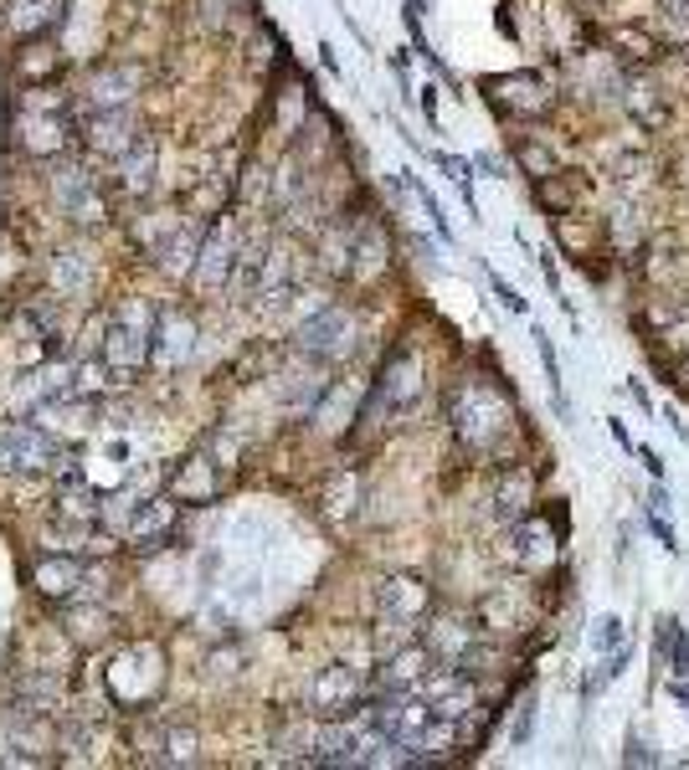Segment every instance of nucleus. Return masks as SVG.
<instances>
[{
	"label": "nucleus",
	"mask_w": 689,
	"mask_h": 770,
	"mask_svg": "<svg viewBox=\"0 0 689 770\" xmlns=\"http://www.w3.org/2000/svg\"><path fill=\"white\" fill-rule=\"evenodd\" d=\"M453 427H458V437L468 442V452L499 458V452H505V437H510V427H515L510 400L499 396L495 385L464 381V391L453 400Z\"/></svg>",
	"instance_id": "1"
},
{
	"label": "nucleus",
	"mask_w": 689,
	"mask_h": 770,
	"mask_svg": "<svg viewBox=\"0 0 689 770\" xmlns=\"http://www.w3.org/2000/svg\"><path fill=\"white\" fill-rule=\"evenodd\" d=\"M422 391H427V371H422V360L412 344H396L386 355V365H381V375H375L371 396H365V406H360L356 421H375V416H412L417 411Z\"/></svg>",
	"instance_id": "2"
},
{
	"label": "nucleus",
	"mask_w": 689,
	"mask_h": 770,
	"mask_svg": "<svg viewBox=\"0 0 689 770\" xmlns=\"http://www.w3.org/2000/svg\"><path fill=\"white\" fill-rule=\"evenodd\" d=\"M73 114H67V98H26V104L11 114V139L36 160H57L62 149L73 145Z\"/></svg>",
	"instance_id": "3"
},
{
	"label": "nucleus",
	"mask_w": 689,
	"mask_h": 770,
	"mask_svg": "<svg viewBox=\"0 0 689 770\" xmlns=\"http://www.w3.org/2000/svg\"><path fill=\"white\" fill-rule=\"evenodd\" d=\"M0 473H73V447H62L42 427L6 421L0 427Z\"/></svg>",
	"instance_id": "4"
},
{
	"label": "nucleus",
	"mask_w": 689,
	"mask_h": 770,
	"mask_svg": "<svg viewBox=\"0 0 689 770\" xmlns=\"http://www.w3.org/2000/svg\"><path fill=\"white\" fill-rule=\"evenodd\" d=\"M150 329H155V313L145 303H129L119 319H108L104 329V344H98V355L114 375H139L150 365Z\"/></svg>",
	"instance_id": "5"
},
{
	"label": "nucleus",
	"mask_w": 689,
	"mask_h": 770,
	"mask_svg": "<svg viewBox=\"0 0 689 770\" xmlns=\"http://www.w3.org/2000/svg\"><path fill=\"white\" fill-rule=\"evenodd\" d=\"M484 98L505 114V119H540V114H551L555 104V88L545 73H495V77H479Z\"/></svg>",
	"instance_id": "6"
},
{
	"label": "nucleus",
	"mask_w": 689,
	"mask_h": 770,
	"mask_svg": "<svg viewBox=\"0 0 689 770\" xmlns=\"http://www.w3.org/2000/svg\"><path fill=\"white\" fill-rule=\"evenodd\" d=\"M356 313L340 309V303H330V309L309 313L299 324V334H294V344H299L309 360H325V365H335V360H350L356 355Z\"/></svg>",
	"instance_id": "7"
},
{
	"label": "nucleus",
	"mask_w": 689,
	"mask_h": 770,
	"mask_svg": "<svg viewBox=\"0 0 689 770\" xmlns=\"http://www.w3.org/2000/svg\"><path fill=\"white\" fill-rule=\"evenodd\" d=\"M242 253V232L232 216H216V222L201 232V247H195V263H191V278L195 288H226L232 267H237Z\"/></svg>",
	"instance_id": "8"
},
{
	"label": "nucleus",
	"mask_w": 689,
	"mask_h": 770,
	"mask_svg": "<svg viewBox=\"0 0 689 770\" xmlns=\"http://www.w3.org/2000/svg\"><path fill=\"white\" fill-rule=\"evenodd\" d=\"M52 195H57L62 216L77 226H98L108 216V195L98 191V175L83 170V164H62L57 175H52Z\"/></svg>",
	"instance_id": "9"
},
{
	"label": "nucleus",
	"mask_w": 689,
	"mask_h": 770,
	"mask_svg": "<svg viewBox=\"0 0 689 770\" xmlns=\"http://www.w3.org/2000/svg\"><path fill=\"white\" fill-rule=\"evenodd\" d=\"M360 704H365V683L356 667H325L309 688V709L319 719H350V714H360Z\"/></svg>",
	"instance_id": "10"
},
{
	"label": "nucleus",
	"mask_w": 689,
	"mask_h": 770,
	"mask_svg": "<svg viewBox=\"0 0 689 770\" xmlns=\"http://www.w3.org/2000/svg\"><path fill=\"white\" fill-rule=\"evenodd\" d=\"M195 355V319L180 309L155 313V329H150V365L160 371H176L186 360Z\"/></svg>",
	"instance_id": "11"
},
{
	"label": "nucleus",
	"mask_w": 689,
	"mask_h": 770,
	"mask_svg": "<svg viewBox=\"0 0 689 770\" xmlns=\"http://www.w3.org/2000/svg\"><path fill=\"white\" fill-rule=\"evenodd\" d=\"M135 114H129V104L119 108H88V119H83V139H88L93 154H104V160H119L124 149L135 145Z\"/></svg>",
	"instance_id": "12"
},
{
	"label": "nucleus",
	"mask_w": 689,
	"mask_h": 770,
	"mask_svg": "<svg viewBox=\"0 0 689 770\" xmlns=\"http://www.w3.org/2000/svg\"><path fill=\"white\" fill-rule=\"evenodd\" d=\"M176 518H180V504L170 499V493H160V499L135 504V514H129L124 534H129V545H135L139 555H150V549H160L170 534H176Z\"/></svg>",
	"instance_id": "13"
},
{
	"label": "nucleus",
	"mask_w": 689,
	"mask_h": 770,
	"mask_svg": "<svg viewBox=\"0 0 689 770\" xmlns=\"http://www.w3.org/2000/svg\"><path fill=\"white\" fill-rule=\"evenodd\" d=\"M166 493L176 499V504H211V499L222 493V468H216L206 452H191V458L170 473Z\"/></svg>",
	"instance_id": "14"
},
{
	"label": "nucleus",
	"mask_w": 689,
	"mask_h": 770,
	"mask_svg": "<svg viewBox=\"0 0 689 770\" xmlns=\"http://www.w3.org/2000/svg\"><path fill=\"white\" fill-rule=\"evenodd\" d=\"M375 601H381V617H386L391 627H412V622H422V617H427V607H433V591H427L422 580H412V576H391V580H381Z\"/></svg>",
	"instance_id": "15"
},
{
	"label": "nucleus",
	"mask_w": 689,
	"mask_h": 770,
	"mask_svg": "<svg viewBox=\"0 0 689 770\" xmlns=\"http://www.w3.org/2000/svg\"><path fill=\"white\" fill-rule=\"evenodd\" d=\"M386 263H391V247H386V237H381L375 222L356 226V237H344V278L371 282L386 272Z\"/></svg>",
	"instance_id": "16"
},
{
	"label": "nucleus",
	"mask_w": 689,
	"mask_h": 770,
	"mask_svg": "<svg viewBox=\"0 0 689 770\" xmlns=\"http://www.w3.org/2000/svg\"><path fill=\"white\" fill-rule=\"evenodd\" d=\"M83 576H88V560H77V555H42L31 570L42 601H73L83 591Z\"/></svg>",
	"instance_id": "17"
},
{
	"label": "nucleus",
	"mask_w": 689,
	"mask_h": 770,
	"mask_svg": "<svg viewBox=\"0 0 689 770\" xmlns=\"http://www.w3.org/2000/svg\"><path fill=\"white\" fill-rule=\"evenodd\" d=\"M510 560L520 570H545L555 560V534L545 518H515L510 524Z\"/></svg>",
	"instance_id": "18"
},
{
	"label": "nucleus",
	"mask_w": 689,
	"mask_h": 770,
	"mask_svg": "<svg viewBox=\"0 0 689 770\" xmlns=\"http://www.w3.org/2000/svg\"><path fill=\"white\" fill-rule=\"evenodd\" d=\"M623 104H628V114L644 124V129H669V119H675V114H669V93L648 77V67L623 77Z\"/></svg>",
	"instance_id": "19"
},
{
	"label": "nucleus",
	"mask_w": 689,
	"mask_h": 770,
	"mask_svg": "<svg viewBox=\"0 0 689 770\" xmlns=\"http://www.w3.org/2000/svg\"><path fill=\"white\" fill-rule=\"evenodd\" d=\"M437 667V657L427 652V642H406V648H396L381 663V688H391V694H406V688H417L427 673Z\"/></svg>",
	"instance_id": "20"
},
{
	"label": "nucleus",
	"mask_w": 689,
	"mask_h": 770,
	"mask_svg": "<svg viewBox=\"0 0 689 770\" xmlns=\"http://www.w3.org/2000/svg\"><path fill=\"white\" fill-rule=\"evenodd\" d=\"M129 201H145L155 191V139L150 133H135V145L119 154V180H114Z\"/></svg>",
	"instance_id": "21"
},
{
	"label": "nucleus",
	"mask_w": 689,
	"mask_h": 770,
	"mask_svg": "<svg viewBox=\"0 0 689 770\" xmlns=\"http://www.w3.org/2000/svg\"><path fill=\"white\" fill-rule=\"evenodd\" d=\"M586 191H592L586 170H551V175L536 180V201H540V211H551V216L576 211L586 201Z\"/></svg>",
	"instance_id": "22"
},
{
	"label": "nucleus",
	"mask_w": 689,
	"mask_h": 770,
	"mask_svg": "<svg viewBox=\"0 0 689 770\" xmlns=\"http://www.w3.org/2000/svg\"><path fill=\"white\" fill-rule=\"evenodd\" d=\"M607 46H613L617 67H633V73H644V67H659L664 62V42L644 26H617L613 36H607Z\"/></svg>",
	"instance_id": "23"
},
{
	"label": "nucleus",
	"mask_w": 689,
	"mask_h": 770,
	"mask_svg": "<svg viewBox=\"0 0 689 770\" xmlns=\"http://www.w3.org/2000/svg\"><path fill=\"white\" fill-rule=\"evenodd\" d=\"M135 93H139V67H104V73L88 77L83 104L88 108H119V104H129Z\"/></svg>",
	"instance_id": "24"
},
{
	"label": "nucleus",
	"mask_w": 689,
	"mask_h": 770,
	"mask_svg": "<svg viewBox=\"0 0 689 770\" xmlns=\"http://www.w3.org/2000/svg\"><path fill=\"white\" fill-rule=\"evenodd\" d=\"M62 11H67V0H11L6 6V26L15 36H42V31H52L62 21Z\"/></svg>",
	"instance_id": "25"
},
{
	"label": "nucleus",
	"mask_w": 689,
	"mask_h": 770,
	"mask_svg": "<svg viewBox=\"0 0 689 770\" xmlns=\"http://www.w3.org/2000/svg\"><path fill=\"white\" fill-rule=\"evenodd\" d=\"M98 493L83 483V473H62V489H57V518L62 524H98Z\"/></svg>",
	"instance_id": "26"
},
{
	"label": "nucleus",
	"mask_w": 689,
	"mask_h": 770,
	"mask_svg": "<svg viewBox=\"0 0 689 770\" xmlns=\"http://www.w3.org/2000/svg\"><path fill=\"white\" fill-rule=\"evenodd\" d=\"M479 648V632L468 622H437L433 632H427V652H433L443 667H464V657Z\"/></svg>",
	"instance_id": "27"
},
{
	"label": "nucleus",
	"mask_w": 689,
	"mask_h": 770,
	"mask_svg": "<svg viewBox=\"0 0 689 770\" xmlns=\"http://www.w3.org/2000/svg\"><path fill=\"white\" fill-rule=\"evenodd\" d=\"M15 709L21 714H57L62 683L52 678V673H26V678H15Z\"/></svg>",
	"instance_id": "28"
},
{
	"label": "nucleus",
	"mask_w": 689,
	"mask_h": 770,
	"mask_svg": "<svg viewBox=\"0 0 689 770\" xmlns=\"http://www.w3.org/2000/svg\"><path fill=\"white\" fill-rule=\"evenodd\" d=\"M530 499H536V473H530L524 462H510V478H505V483L495 489V509L515 524V518L530 509Z\"/></svg>",
	"instance_id": "29"
},
{
	"label": "nucleus",
	"mask_w": 689,
	"mask_h": 770,
	"mask_svg": "<svg viewBox=\"0 0 689 770\" xmlns=\"http://www.w3.org/2000/svg\"><path fill=\"white\" fill-rule=\"evenodd\" d=\"M62 57H57V46L52 42H36V36H26V46L15 52V77L26 83V88H36L42 77H57Z\"/></svg>",
	"instance_id": "30"
},
{
	"label": "nucleus",
	"mask_w": 689,
	"mask_h": 770,
	"mask_svg": "<svg viewBox=\"0 0 689 770\" xmlns=\"http://www.w3.org/2000/svg\"><path fill=\"white\" fill-rule=\"evenodd\" d=\"M551 237L555 247L566 257H592V216H576V211H561V216H551Z\"/></svg>",
	"instance_id": "31"
},
{
	"label": "nucleus",
	"mask_w": 689,
	"mask_h": 770,
	"mask_svg": "<svg viewBox=\"0 0 689 770\" xmlns=\"http://www.w3.org/2000/svg\"><path fill=\"white\" fill-rule=\"evenodd\" d=\"M659 663L675 673V678H689V638L679 617H659Z\"/></svg>",
	"instance_id": "32"
},
{
	"label": "nucleus",
	"mask_w": 689,
	"mask_h": 770,
	"mask_svg": "<svg viewBox=\"0 0 689 770\" xmlns=\"http://www.w3.org/2000/svg\"><path fill=\"white\" fill-rule=\"evenodd\" d=\"M195 750H201V740H195L191 725H166L160 729V756L166 766H195Z\"/></svg>",
	"instance_id": "33"
},
{
	"label": "nucleus",
	"mask_w": 689,
	"mask_h": 770,
	"mask_svg": "<svg viewBox=\"0 0 689 770\" xmlns=\"http://www.w3.org/2000/svg\"><path fill=\"white\" fill-rule=\"evenodd\" d=\"M510 160L520 164L530 180H540V175H551V170H555L551 145H540V139H515V145H510Z\"/></svg>",
	"instance_id": "34"
},
{
	"label": "nucleus",
	"mask_w": 689,
	"mask_h": 770,
	"mask_svg": "<svg viewBox=\"0 0 689 770\" xmlns=\"http://www.w3.org/2000/svg\"><path fill=\"white\" fill-rule=\"evenodd\" d=\"M83 282H88V263L77 253H57V263H52V288L57 293H83Z\"/></svg>",
	"instance_id": "35"
},
{
	"label": "nucleus",
	"mask_w": 689,
	"mask_h": 770,
	"mask_svg": "<svg viewBox=\"0 0 689 770\" xmlns=\"http://www.w3.org/2000/svg\"><path fill=\"white\" fill-rule=\"evenodd\" d=\"M201 452H206V458L226 473V468H237V458H242V437H237V431H226V427H222V431H211Z\"/></svg>",
	"instance_id": "36"
},
{
	"label": "nucleus",
	"mask_w": 689,
	"mask_h": 770,
	"mask_svg": "<svg viewBox=\"0 0 689 770\" xmlns=\"http://www.w3.org/2000/svg\"><path fill=\"white\" fill-rule=\"evenodd\" d=\"M613 242L623 247V253H628V247H638V242H644V211H638V206H617Z\"/></svg>",
	"instance_id": "37"
},
{
	"label": "nucleus",
	"mask_w": 689,
	"mask_h": 770,
	"mask_svg": "<svg viewBox=\"0 0 689 770\" xmlns=\"http://www.w3.org/2000/svg\"><path fill=\"white\" fill-rule=\"evenodd\" d=\"M67 622H73V638L83 642V648H93V642H104V638H108V617H104V611H98V607H88V611H73Z\"/></svg>",
	"instance_id": "38"
},
{
	"label": "nucleus",
	"mask_w": 689,
	"mask_h": 770,
	"mask_svg": "<svg viewBox=\"0 0 689 770\" xmlns=\"http://www.w3.org/2000/svg\"><path fill=\"white\" fill-rule=\"evenodd\" d=\"M623 642H628V632H623V617H613V611H607V617H597V622H592V652H597V657H607V652L623 648Z\"/></svg>",
	"instance_id": "39"
},
{
	"label": "nucleus",
	"mask_w": 689,
	"mask_h": 770,
	"mask_svg": "<svg viewBox=\"0 0 689 770\" xmlns=\"http://www.w3.org/2000/svg\"><path fill=\"white\" fill-rule=\"evenodd\" d=\"M628 766H659V750H654V740L648 735H628Z\"/></svg>",
	"instance_id": "40"
},
{
	"label": "nucleus",
	"mask_w": 689,
	"mask_h": 770,
	"mask_svg": "<svg viewBox=\"0 0 689 770\" xmlns=\"http://www.w3.org/2000/svg\"><path fill=\"white\" fill-rule=\"evenodd\" d=\"M644 175H648V160L644 154H638V160H617V185H623V191H633V185H644Z\"/></svg>",
	"instance_id": "41"
},
{
	"label": "nucleus",
	"mask_w": 689,
	"mask_h": 770,
	"mask_svg": "<svg viewBox=\"0 0 689 770\" xmlns=\"http://www.w3.org/2000/svg\"><path fill=\"white\" fill-rule=\"evenodd\" d=\"M104 329H108V313H93L88 329H83V340H77V350H83V355H98V344H104Z\"/></svg>",
	"instance_id": "42"
},
{
	"label": "nucleus",
	"mask_w": 689,
	"mask_h": 770,
	"mask_svg": "<svg viewBox=\"0 0 689 770\" xmlns=\"http://www.w3.org/2000/svg\"><path fill=\"white\" fill-rule=\"evenodd\" d=\"M530 735H536V698H524L520 704V725H515L510 745H530Z\"/></svg>",
	"instance_id": "43"
},
{
	"label": "nucleus",
	"mask_w": 689,
	"mask_h": 770,
	"mask_svg": "<svg viewBox=\"0 0 689 770\" xmlns=\"http://www.w3.org/2000/svg\"><path fill=\"white\" fill-rule=\"evenodd\" d=\"M659 6H664V15H669V26L689 42V0H659Z\"/></svg>",
	"instance_id": "44"
},
{
	"label": "nucleus",
	"mask_w": 689,
	"mask_h": 770,
	"mask_svg": "<svg viewBox=\"0 0 689 770\" xmlns=\"http://www.w3.org/2000/svg\"><path fill=\"white\" fill-rule=\"evenodd\" d=\"M648 524H654V534H659V545L669 549V555H675V549H679V539H675V530H669V518H664L659 509H648Z\"/></svg>",
	"instance_id": "45"
},
{
	"label": "nucleus",
	"mask_w": 689,
	"mask_h": 770,
	"mask_svg": "<svg viewBox=\"0 0 689 770\" xmlns=\"http://www.w3.org/2000/svg\"><path fill=\"white\" fill-rule=\"evenodd\" d=\"M495 293H499V303H505V309H510V313H524V298L515 293V288H510V282H505V278H495Z\"/></svg>",
	"instance_id": "46"
},
{
	"label": "nucleus",
	"mask_w": 689,
	"mask_h": 770,
	"mask_svg": "<svg viewBox=\"0 0 689 770\" xmlns=\"http://www.w3.org/2000/svg\"><path fill=\"white\" fill-rule=\"evenodd\" d=\"M607 427H613V437H617V447H623V452H633V431H628V427H623V421H617V416H613V421H607Z\"/></svg>",
	"instance_id": "47"
},
{
	"label": "nucleus",
	"mask_w": 689,
	"mask_h": 770,
	"mask_svg": "<svg viewBox=\"0 0 689 770\" xmlns=\"http://www.w3.org/2000/svg\"><path fill=\"white\" fill-rule=\"evenodd\" d=\"M638 458H644V468H648L654 478L664 473V462H659V452H654V447H638Z\"/></svg>",
	"instance_id": "48"
},
{
	"label": "nucleus",
	"mask_w": 689,
	"mask_h": 770,
	"mask_svg": "<svg viewBox=\"0 0 689 770\" xmlns=\"http://www.w3.org/2000/svg\"><path fill=\"white\" fill-rule=\"evenodd\" d=\"M628 396L638 400V406H644V411H648V406H654V400H648V391H644V385H638V381H628Z\"/></svg>",
	"instance_id": "49"
},
{
	"label": "nucleus",
	"mask_w": 689,
	"mask_h": 770,
	"mask_svg": "<svg viewBox=\"0 0 689 770\" xmlns=\"http://www.w3.org/2000/svg\"><path fill=\"white\" fill-rule=\"evenodd\" d=\"M669 694H675L679 704H685V709H689V683H685V678H679V683H669Z\"/></svg>",
	"instance_id": "50"
},
{
	"label": "nucleus",
	"mask_w": 689,
	"mask_h": 770,
	"mask_svg": "<svg viewBox=\"0 0 689 770\" xmlns=\"http://www.w3.org/2000/svg\"><path fill=\"white\" fill-rule=\"evenodd\" d=\"M576 6H613V0H576Z\"/></svg>",
	"instance_id": "51"
},
{
	"label": "nucleus",
	"mask_w": 689,
	"mask_h": 770,
	"mask_svg": "<svg viewBox=\"0 0 689 770\" xmlns=\"http://www.w3.org/2000/svg\"><path fill=\"white\" fill-rule=\"evenodd\" d=\"M679 371H685V381H689V355H685V365H679Z\"/></svg>",
	"instance_id": "52"
}]
</instances>
